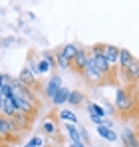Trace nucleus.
Instances as JSON below:
<instances>
[{
    "label": "nucleus",
    "mask_w": 139,
    "mask_h": 147,
    "mask_svg": "<svg viewBox=\"0 0 139 147\" xmlns=\"http://www.w3.org/2000/svg\"><path fill=\"white\" fill-rule=\"evenodd\" d=\"M16 111H18V107H16V103H14V99L12 98H6L4 99V105H2V117H6V119H12L14 115H16Z\"/></svg>",
    "instance_id": "9b49d317"
},
{
    "label": "nucleus",
    "mask_w": 139,
    "mask_h": 147,
    "mask_svg": "<svg viewBox=\"0 0 139 147\" xmlns=\"http://www.w3.org/2000/svg\"><path fill=\"white\" fill-rule=\"evenodd\" d=\"M42 131H44L46 135H54V133H56V125L52 121H44L42 123Z\"/></svg>",
    "instance_id": "4be33fe9"
},
{
    "label": "nucleus",
    "mask_w": 139,
    "mask_h": 147,
    "mask_svg": "<svg viewBox=\"0 0 139 147\" xmlns=\"http://www.w3.org/2000/svg\"><path fill=\"white\" fill-rule=\"evenodd\" d=\"M86 109H88L90 115H97V117H103V115H105V109L99 107L97 103H86Z\"/></svg>",
    "instance_id": "aec40b11"
},
{
    "label": "nucleus",
    "mask_w": 139,
    "mask_h": 147,
    "mask_svg": "<svg viewBox=\"0 0 139 147\" xmlns=\"http://www.w3.org/2000/svg\"><path fill=\"white\" fill-rule=\"evenodd\" d=\"M97 135H101L103 139H107V141H115L117 139V133L113 129H109V127H103V125H99L97 127Z\"/></svg>",
    "instance_id": "a211bd4d"
},
{
    "label": "nucleus",
    "mask_w": 139,
    "mask_h": 147,
    "mask_svg": "<svg viewBox=\"0 0 139 147\" xmlns=\"http://www.w3.org/2000/svg\"><path fill=\"white\" fill-rule=\"evenodd\" d=\"M72 70H76V72H82L84 70V66L88 64V50L86 48H78V54L72 58Z\"/></svg>",
    "instance_id": "423d86ee"
},
{
    "label": "nucleus",
    "mask_w": 139,
    "mask_h": 147,
    "mask_svg": "<svg viewBox=\"0 0 139 147\" xmlns=\"http://www.w3.org/2000/svg\"><path fill=\"white\" fill-rule=\"evenodd\" d=\"M10 80H12V78H10L8 74H2V72H0V90H2V86H4V84H8Z\"/></svg>",
    "instance_id": "b1692460"
},
{
    "label": "nucleus",
    "mask_w": 139,
    "mask_h": 147,
    "mask_svg": "<svg viewBox=\"0 0 139 147\" xmlns=\"http://www.w3.org/2000/svg\"><path fill=\"white\" fill-rule=\"evenodd\" d=\"M68 96H70V88H60L56 94H54V98H52V103L54 105H62V103H66L68 101Z\"/></svg>",
    "instance_id": "ddd939ff"
},
{
    "label": "nucleus",
    "mask_w": 139,
    "mask_h": 147,
    "mask_svg": "<svg viewBox=\"0 0 139 147\" xmlns=\"http://www.w3.org/2000/svg\"><path fill=\"white\" fill-rule=\"evenodd\" d=\"M54 64H56V68H60V70H72V64L60 54V50L54 52Z\"/></svg>",
    "instance_id": "dca6fc26"
},
{
    "label": "nucleus",
    "mask_w": 139,
    "mask_h": 147,
    "mask_svg": "<svg viewBox=\"0 0 139 147\" xmlns=\"http://www.w3.org/2000/svg\"><path fill=\"white\" fill-rule=\"evenodd\" d=\"M2 105H4V98L0 96V111H2Z\"/></svg>",
    "instance_id": "bb28decb"
},
{
    "label": "nucleus",
    "mask_w": 139,
    "mask_h": 147,
    "mask_svg": "<svg viewBox=\"0 0 139 147\" xmlns=\"http://www.w3.org/2000/svg\"><path fill=\"white\" fill-rule=\"evenodd\" d=\"M42 60L50 66V70H54V68H56V64H54V54H52V52H44V58H42Z\"/></svg>",
    "instance_id": "5701e85b"
},
{
    "label": "nucleus",
    "mask_w": 139,
    "mask_h": 147,
    "mask_svg": "<svg viewBox=\"0 0 139 147\" xmlns=\"http://www.w3.org/2000/svg\"><path fill=\"white\" fill-rule=\"evenodd\" d=\"M60 119H64V121L72 123V125H78V115L72 111V109H60Z\"/></svg>",
    "instance_id": "6ab92c4d"
},
{
    "label": "nucleus",
    "mask_w": 139,
    "mask_h": 147,
    "mask_svg": "<svg viewBox=\"0 0 139 147\" xmlns=\"http://www.w3.org/2000/svg\"><path fill=\"white\" fill-rule=\"evenodd\" d=\"M24 147H36V145H34L32 141H28V143H26V145H24Z\"/></svg>",
    "instance_id": "cd10ccee"
},
{
    "label": "nucleus",
    "mask_w": 139,
    "mask_h": 147,
    "mask_svg": "<svg viewBox=\"0 0 139 147\" xmlns=\"http://www.w3.org/2000/svg\"><path fill=\"white\" fill-rule=\"evenodd\" d=\"M30 141H32V143H34L36 147H42V145H44V143H42V137H38V135H34Z\"/></svg>",
    "instance_id": "393cba45"
},
{
    "label": "nucleus",
    "mask_w": 139,
    "mask_h": 147,
    "mask_svg": "<svg viewBox=\"0 0 139 147\" xmlns=\"http://www.w3.org/2000/svg\"><path fill=\"white\" fill-rule=\"evenodd\" d=\"M88 56L93 60V66L99 70V74L103 76V78H109V66H107V62H105V56H103V46L101 44H95L92 50H88Z\"/></svg>",
    "instance_id": "f257e3e1"
},
{
    "label": "nucleus",
    "mask_w": 139,
    "mask_h": 147,
    "mask_svg": "<svg viewBox=\"0 0 139 147\" xmlns=\"http://www.w3.org/2000/svg\"><path fill=\"white\" fill-rule=\"evenodd\" d=\"M66 131H68V137L72 143H82L80 141V135H78V129H76V125H72V123H66Z\"/></svg>",
    "instance_id": "412c9836"
},
{
    "label": "nucleus",
    "mask_w": 139,
    "mask_h": 147,
    "mask_svg": "<svg viewBox=\"0 0 139 147\" xmlns=\"http://www.w3.org/2000/svg\"><path fill=\"white\" fill-rule=\"evenodd\" d=\"M137 76H139V64H137V60L133 58L131 64L121 72V78H123L125 82H133V80H137Z\"/></svg>",
    "instance_id": "9d476101"
},
{
    "label": "nucleus",
    "mask_w": 139,
    "mask_h": 147,
    "mask_svg": "<svg viewBox=\"0 0 139 147\" xmlns=\"http://www.w3.org/2000/svg\"><path fill=\"white\" fill-rule=\"evenodd\" d=\"M70 147H86V145H84V143H72Z\"/></svg>",
    "instance_id": "a878e982"
},
{
    "label": "nucleus",
    "mask_w": 139,
    "mask_h": 147,
    "mask_svg": "<svg viewBox=\"0 0 139 147\" xmlns=\"http://www.w3.org/2000/svg\"><path fill=\"white\" fill-rule=\"evenodd\" d=\"M62 86H64V84H62V76L54 74V76L46 82V86H44V94H46V98L52 99V98H54V94H56Z\"/></svg>",
    "instance_id": "20e7f679"
},
{
    "label": "nucleus",
    "mask_w": 139,
    "mask_h": 147,
    "mask_svg": "<svg viewBox=\"0 0 139 147\" xmlns=\"http://www.w3.org/2000/svg\"><path fill=\"white\" fill-rule=\"evenodd\" d=\"M12 123H14V129H16V131H22V129H26V127H30L32 115L26 113V111H16V115L12 117Z\"/></svg>",
    "instance_id": "0eeeda50"
},
{
    "label": "nucleus",
    "mask_w": 139,
    "mask_h": 147,
    "mask_svg": "<svg viewBox=\"0 0 139 147\" xmlns=\"http://www.w3.org/2000/svg\"><path fill=\"white\" fill-rule=\"evenodd\" d=\"M131 60H133V56H131V52L129 50H121L119 48V58H117V64H119V72H123L129 64H131Z\"/></svg>",
    "instance_id": "f8f14e48"
},
{
    "label": "nucleus",
    "mask_w": 139,
    "mask_h": 147,
    "mask_svg": "<svg viewBox=\"0 0 139 147\" xmlns=\"http://www.w3.org/2000/svg\"><path fill=\"white\" fill-rule=\"evenodd\" d=\"M18 82L22 84L24 88H32V86H36V74L32 70V66H26L20 76H18Z\"/></svg>",
    "instance_id": "6e6552de"
},
{
    "label": "nucleus",
    "mask_w": 139,
    "mask_h": 147,
    "mask_svg": "<svg viewBox=\"0 0 139 147\" xmlns=\"http://www.w3.org/2000/svg\"><path fill=\"white\" fill-rule=\"evenodd\" d=\"M119 139L123 141V145L125 147H137V135H135V131L133 129H129V127H125L121 133H119Z\"/></svg>",
    "instance_id": "1a4fd4ad"
},
{
    "label": "nucleus",
    "mask_w": 139,
    "mask_h": 147,
    "mask_svg": "<svg viewBox=\"0 0 139 147\" xmlns=\"http://www.w3.org/2000/svg\"><path fill=\"white\" fill-rule=\"evenodd\" d=\"M70 105H82V103H86V96H84V92H78V90H70V96H68V101Z\"/></svg>",
    "instance_id": "4468645a"
},
{
    "label": "nucleus",
    "mask_w": 139,
    "mask_h": 147,
    "mask_svg": "<svg viewBox=\"0 0 139 147\" xmlns=\"http://www.w3.org/2000/svg\"><path fill=\"white\" fill-rule=\"evenodd\" d=\"M133 107H135V99H133V96H131L127 90L117 88V92H115V107H113V109L121 111V113H129Z\"/></svg>",
    "instance_id": "f03ea898"
},
{
    "label": "nucleus",
    "mask_w": 139,
    "mask_h": 147,
    "mask_svg": "<svg viewBox=\"0 0 139 147\" xmlns=\"http://www.w3.org/2000/svg\"><path fill=\"white\" fill-rule=\"evenodd\" d=\"M80 74L84 76V80H86L88 84H95V86H97V84H101V82L105 80V78L99 74V70L93 66V60L90 58V56H88V64L84 66V70H82Z\"/></svg>",
    "instance_id": "7ed1b4c3"
},
{
    "label": "nucleus",
    "mask_w": 139,
    "mask_h": 147,
    "mask_svg": "<svg viewBox=\"0 0 139 147\" xmlns=\"http://www.w3.org/2000/svg\"><path fill=\"white\" fill-rule=\"evenodd\" d=\"M78 48H80L78 44H72V42H70V44H64V46L60 48V54H62L68 62H72V58L78 54Z\"/></svg>",
    "instance_id": "2eb2a0df"
},
{
    "label": "nucleus",
    "mask_w": 139,
    "mask_h": 147,
    "mask_svg": "<svg viewBox=\"0 0 139 147\" xmlns=\"http://www.w3.org/2000/svg\"><path fill=\"white\" fill-rule=\"evenodd\" d=\"M103 56H105V62L109 66V72H113V68L117 66V58H119V48L107 44V46H103Z\"/></svg>",
    "instance_id": "39448f33"
},
{
    "label": "nucleus",
    "mask_w": 139,
    "mask_h": 147,
    "mask_svg": "<svg viewBox=\"0 0 139 147\" xmlns=\"http://www.w3.org/2000/svg\"><path fill=\"white\" fill-rule=\"evenodd\" d=\"M14 131H16V129H14L12 119H6V117L0 115V135H10V133H14Z\"/></svg>",
    "instance_id": "f3484780"
}]
</instances>
